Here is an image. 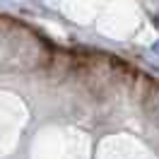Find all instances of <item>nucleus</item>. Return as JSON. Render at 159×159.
<instances>
[{
  "instance_id": "nucleus-1",
  "label": "nucleus",
  "mask_w": 159,
  "mask_h": 159,
  "mask_svg": "<svg viewBox=\"0 0 159 159\" xmlns=\"http://www.w3.org/2000/svg\"><path fill=\"white\" fill-rule=\"evenodd\" d=\"M154 53H159V41H157V43H154Z\"/></svg>"
}]
</instances>
